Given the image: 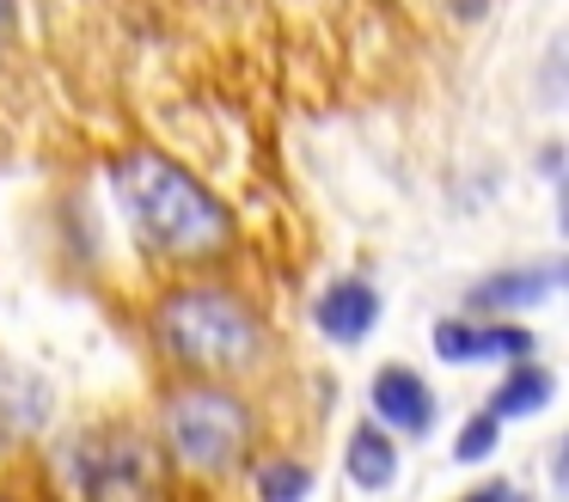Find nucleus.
Returning <instances> with one entry per match:
<instances>
[{"label": "nucleus", "instance_id": "nucleus-1", "mask_svg": "<svg viewBox=\"0 0 569 502\" xmlns=\"http://www.w3.org/2000/svg\"><path fill=\"white\" fill-rule=\"evenodd\" d=\"M111 190L123 203L136 239L166 264H209L233 245V215L221 208V196L184 171L178 159L153 154V147H129L111 166Z\"/></svg>", "mask_w": 569, "mask_h": 502}, {"label": "nucleus", "instance_id": "nucleus-2", "mask_svg": "<svg viewBox=\"0 0 569 502\" xmlns=\"http://www.w3.org/2000/svg\"><path fill=\"white\" fill-rule=\"evenodd\" d=\"M153 343L166 362L202 380H246L263 362V318L233 288H172L153 306Z\"/></svg>", "mask_w": 569, "mask_h": 502}, {"label": "nucleus", "instance_id": "nucleus-3", "mask_svg": "<svg viewBox=\"0 0 569 502\" xmlns=\"http://www.w3.org/2000/svg\"><path fill=\"white\" fill-rule=\"evenodd\" d=\"M251 404L233 392V380H190L172 386L160 404V453L190 478H233L251 453Z\"/></svg>", "mask_w": 569, "mask_h": 502}, {"label": "nucleus", "instance_id": "nucleus-4", "mask_svg": "<svg viewBox=\"0 0 569 502\" xmlns=\"http://www.w3.org/2000/svg\"><path fill=\"white\" fill-rule=\"evenodd\" d=\"M56 472L80 496H141L153 484V453L129 423H99L62 441Z\"/></svg>", "mask_w": 569, "mask_h": 502}, {"label": "nucleus", "instance_id": "nucleus-5", "mask_svg": "<svg viewBox=\"0 0 569 502\" xmlns=\"http://www.w3.org/2000/svg\"><path fill=\"white\" fill-rule=\"evenodd\" d=\"M539 343H532L527 325H490V318L466 313V318H441L435 325V355L441 362H520V355H532Z\"/></svg>", "mask_w": 569, "mask_h": 502}, {"label": "nucleus", "instance_id": "nucleus-6", "mask_svg": "<svg viewBox=\"0 0 569 502\" xmlns=\"http://www.w3.org/2000/svg\"><path fill=\"white\" fill-rule=\"evenodd\" d=\"M368 398H373V423L398 429V435H429L435 429V386L405 362L380 367L373 386H368Z\"/></svg>", "mask_w": 569, "mask_h": 502}, {"label": "nucleus", "instance_id": "nucleus-7", "mask_svg": "<svg viewBox=\"0 0 569 502\" xmlns=\"http://www.w3.org/2000/svg\"><path fill=\"white\" fill-rule=\"evenodd\" d=\"M563 282L557 264H527V269H496V276L471 282L466 294V313L478 318H508V313H527V306H545Z\"/></svg>", "mask_w": 569, "mask_h": 502}, {"label": "nucleus", "instance_id": "nucleus-8", "mask_svg": "<svg viewBox=\"0 0 569 502\" xmlns=\"http://www.w3.org/2000/svg\"><path fill=\"white\" fill-rule=\"evenodd\" d=\"M312 325H319L331 343L373 337V325H380V294H373V282H361V276L331 282V288L319 294V306H312Z\"/></svg>", "mask_w": 569, "mask_h": 502}, {"label": "nucleus", "instance_id": "nucleus-9", "mask_svg": "<svg viewBox=\"0 0 569 502\" xmlns=\"http://www.w3.org/2000/svg\"><path fill=\"white\" fill-rule=\"evenodd\" d=\"M50 416V392L31 374H19L13 362H0V441H26Z\"/></svg>", "mask_w": 569, "mask_h": 502}, {"label": "nucleus", "instance_id": "nucleus-10", "mask_svg": "<svg viewBox=\"0 0 569 502\" xmlns=\"http://www.w3.org/2000/svg\"><path fill=\"white\" fill-rule=\"evenodd\" d=\"M551 392H557L551 367H539L532 355H520V362H508V380L490 392V416L496 423H508V416H532V411L551 404Z\"/></svg>", "mask_w": 569, "mask_h": 502}, {"label": "nucleus", "instance_id": "nucleus-11", "mask_svg": "<svg viewBox=\"0 0 569 502\" xmlns=\"http://www.w3.org/2000/svg\"><path fill=\"white\" fill-rule=\"evenodd\" d=\"M349 478H356L361 490H386L398 478V441L386 423H361L356 435H349Z\"/></svg>", "mask_w": 569, "mask_h": 502}, {"label": "nucleus", "instance_id": "nucleus-12", "mask_svg": "<svg viewBox=\"0 0 569 502\" xmlns=\"http://www.w3.org/2000/svg\"><path fill=\"white\" fill-rule=\"evenodd\" d=\"M307 490H312V472L295 460H276L258 472V496H270V502H295V496H307Z\"/></svg>", "mask_w": 569, "mask_h": 502}, {"label": "nucleus", "instance_id": "nucleus-13", "mask_svg": "<svg viewBox=\"0 0 569 502\" xmlns=\"http://www.w3.org/2000/svg\"><path fill=\"white\" fill-rule=\"evenodd\" d=\"M496 435H502V423H496L490 411H478L466 429H459V447H453V460H466V465H471V460H490V453H496Z\"/></svg>", "mask_w": 569, "mask_h": 502}, {"label": "nucleus", "instance_id": "nucleus-14", "mask_svg": "<svg viewBox=\"0 0 569 502\" xmlns=\"http://www.w3.org/2000/svg\"><path fill=\"white\" fill-rule=\"evenodd\" d=\"M13 31V0H0V37Z\"/></svg>", "mask_w": 569, "mask_h": 502}]
</instances>
